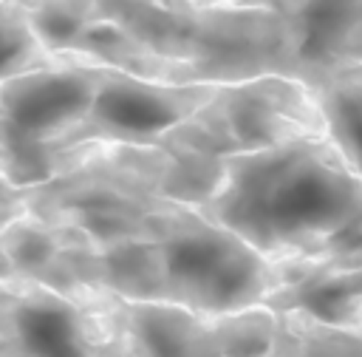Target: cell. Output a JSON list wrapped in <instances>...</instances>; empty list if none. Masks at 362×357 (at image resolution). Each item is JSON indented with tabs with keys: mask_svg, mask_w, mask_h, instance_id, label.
<instances>
[{
	"mask_svg": "<svg viewBox=\"0 0 362 357\" xmlns=\"http://www.w3.org/2000/svg\"><path fill=\"white\" fill-rule=\"evenodd\" d=\"M198 212L272 264L362 266V178L328 133L229 156L221 187Z\"/></svg>",
	"mask_w": 362,
	"mask_h": 357,
	"instance_id": "6da1fadb",
	"label": "cell"
},
{
	"mask_svg": "<svg viewBox=\"0 0 362 357\" xmlns=\"http://www.w3.org/2000/svg\"><path fill=\"white\" fill-rule=\"evenodd\" d=\"M325 133L311 88L286 74L223 82L156 147L170 159L164 196L173 204L204 207L223 178V162L238 153L274 147Z\"/></svg>",
	"mask_w": 362,
	"mask_h": 357,
	"instance_id": "7a4b0ae2",
	"label": "cell"
},
{
	"mask_svg": "<svg viewBox=\"0 0 362 357\" xmlns=\"http://www.w3.org/2000/svg\"><path fill=\"white\" fill-rule=\"evenodd\" d=\"M170 159L161 147L85 144L62 153L59 170L25 190V210L68 224L96 246L147 238L164 196Z\"/></svg>",
	"mask_w": 362,
	"mask_h": 357,
	"instance_id": "3957f363",
	"label": "cell"
},
{
	"mask_svg": "<svg viewBox=\"0 0 362 357\" xmlns=\"http://www.w3.org/2000/svg\"><path fill=\"white\" fill-rule=\"evenodd\" d=\"M147 241L161 300L195 314L221 317L263 306L274 286V264L195 207L167 204Z\"/></svg>",
	"mask_w": 362,
	"mask_h": 357,
	"instance_id": "277c9868",
	"label": "cell"
},
{
	"mask_svg": "<svg viewBox=\"0 0 362 357\" xmlns=\"http://www.w3.org/2000/svg\"><path fill=\"white\" fill-rule=\"evenodd\" d=\"M105 65L54 57L0 79V178L37 187L59 170L68 136L85 119Z\"/></svg>",
	"mask_w": 362,
	"mask_h": 357,
	"instance_id": "5b68a950",
	"label": "cell"
},
{
	"mask_svg": "<svg viewBox=\"0 0 362 357\" xmlns=\"http://www.w3.org/2000/svg\"><path fill=\"white\" fill-rule=\"evenodd\" d=\"M215 88L218 85L206 82H167L105 68L90 108L68 136L62 153L85 144L156 147L173 128L189 119Z\"/></svg>",
	"mask_w": 362,
	"mask_h": 357,
	"instance_id": "8992f818",
	"label": "cell"
},
{
	"mask_svg": "<svg viewBox=\"0 0 362 357\" xmlns=\"http://www.w3.org/2000/svg\"><path fill=\"white\" fill-rule=\"evenodd\" d=\"M0 357H93V323L82 300L20 283L0 306Z\"/></svg>",
	"mask_w": 362,
	"mask_h": 357,
	"instance_id": "52a82bcc",
	"label": "cell"
},
{
	"mask_svg": "<svg viewBox=\"0 0 362 357\" xmlns=\"http://www.w3.org/2000/svg\"><path fill=\"white\" fill-rule=\"evenodd\" d=\"M105 309L127 357H226L212 320L175 303L105 292Z\"/></svg>",
	"mask_w": 362,
	"mask_h": 357,
	"instance_id": "ba28073f",
	"label": "cell"
},
{
	"mask_svg": "<svg viewBox=\"0 0 362 357\" xmlns=\"http://www.w3.org/2000/svg\"><path fill=\"white\" fill-rule=\"evenodd\" d=\"M263 306L277 314L362 329V266L280 261L274 264V286Z\"/></svg>",
	"mask_w": 362,
	"mask_h": 357,
	"instance_id": "9c48e42d",
	"label": "cell"
},
{
	"mask_svg": "<svg viewBox=\"0 0 362 357\" xmlns=\"http://www.w3.org/2000/svg\"><path fill=\"white\" fill-rule=\"evenodd\" d=\"M305 85L320 105L328 139L362 178V62H342Z\"/></svg>",
	"mask_w": 362,
	"mask_h": 357,
	"instance_id": "30bf717a",
	"label": "cell"
},
{
	"mask_svg": "<svg viewBox=\"0 0 362 357\" xmlns=\"http://www.w3.org/2000/svg\"><path fill=\"white\" fill-rule=\"evenodd\" d=\"M263 357H362V329L331 326L303 314H277Z\"/></svg>",
	"mask_w": 362,
	"mask_h": 357,
	"instance_id": "8fae6325",
	"label": "cell"
},
{
	"mask_svg": "<svg viewBox=\"0 0 362 357\" xmlns=\"http://www.w3.org/2000/svg\"><path fill=\"white\" fill-rule=\"evenodd\" d=\"M209 320L226 357H263L266 348L272 346L274 323H277L274 312H269L266 306H255Z\"/></svg>",
	"mask_w": 362,
	"mask_h": 357,
	"instance_id": "7c38bea8",
	"label": "cell"
},
{
	"mask_svg": "<svg viewBox=\"0 0 362 357\" xmlns=\"http://www.w3.org/2000/svg\"><path fill=\"white\" fill-rule=\"evenodd\" d=\"M54 57L37 42L25 11L17 3L0 0V79L51 62Z\"/></svg>",
	"mask_w": 362,
	"mask_h": 357,
	"instance_id": "4fadbf2b",
	"label": "cell"
},
{
	"mask_svg": "<svg viewBox=\"0 0 362 357\" xmlns=\"http://www.w3.org/2000/svg\"><path fill=\"white\" fill-rule=\"evenodd\" d=\"M23 212H25V190H17L0 178V227H6Z\"/></svg>",
	"mask_w": 362,
	"mask_h": 357,
	"instance_id": "5bb4252c",
	"label": "cell"
},
{
	"mask_svg": "<svg viewBox=\"0 0 362 357\" xmlns=\"http://www.w3.org/2000/svg\"><path fill=\"white\" fill-rule=\"evenodd\" d=\"M167 6L184 8V11H201V8H223V6H238L235 0H161ZM246 8V6H243Z\"/></svg>",
	"mask_w": 362,
	"mask_h": 357,
	"instance_id": "9a60e30c",
	"label": "cell"
},
{
	"mask_svg": "<svg viewBox=\"0 0 362 357\" xmlns=\"http://www.w3.org/2000/svg\"><path fill=\"white\" fill-rule=\"evenodd\" d=\"M348 62H362V28H359V34H356V40H354V45H351Z\"/></svg>",
	"mask_w": 362,
	"mask_h": 357,
	"instance_id": "2e32d148",
	"label": "cell"
},
{
	"mask_svg": "<svg viewBox=\"0 0 362 357\" xmlns=\"http://www.w3.org/2000/svg\"><path fill=\"white\" fill-rule=\"evenodd\" d=\"M238 6H269V0H235Z\"/></svg>",
	"mask_w": 362,
	"mask_h": 357,
	"instance_id": "e0dca14e",
	"label": "cell"
},
{
	"mask_svg": "<svg viewBox=\"0 0 362 357\" xmlns=\"http://www.w3.org/2000/svg\"><path fill=\"white\" fill-rule=\"evenodd\" d=\"M3 295H6V286H0V306H3Z\"/></svg>",
	"mask_w": 362,
	"mask_h": 357,
	"instance_id": "ac0fdd59",
	"label": "cell"
},
{
	"mask_svg": "<svg viewBox=\"0 0 362 357\" xmlns=\"http://www.w3.org/2000/svg\"><path fill=\"white\" fill-rule=\"evenodd\" d=\"M8 3H23V0H8Z\"/></svg>",
	"mask_w": 362,
	"mask_h": 357,
	"instance_id": "d6986e66",
	"label": "cell"
}]
</instances>
